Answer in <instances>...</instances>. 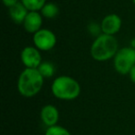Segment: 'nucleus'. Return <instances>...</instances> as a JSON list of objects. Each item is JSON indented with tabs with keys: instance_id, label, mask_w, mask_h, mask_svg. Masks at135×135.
Here are the masks:
<instances>
[{
	"instance_id": "nucleus-1",
	"label": "nucleus",
	"mask_w": 135,
	"mask_h": 135,
	"mask_svg": "<svg viewBox=\"0 0 135 135\" xmlns=\"http://www.w3.org/2000/svg\"><path fill=\"white\" fill-rule=\"evenodd\" d=\"M45 83V78L37 69H26L21 72L17 81L18 92L21 96L31 98L37 95Z\"/></svg>"
},
{
	"instance_id": "nucleus-2",
	"label": "nucleus",
	"mask_w": 135,
	"mask_h": 135,
	"mask_svg": "<svg viewBox=\"0 0 135 135\" xmlns=\"http://www.w3.org/2000/svg\"><path fill=\"white\" fill-rule=\"evenodd\" d=\"M118 49V42L115 36L101 33L93 42L90 53L95 61L105 62L114 58Z\"/></svg>"
},
{
	"instance_id": "nucleus-3",
	"label": "nucleus",
	"mask_w": 135,
	"mask_h": 135,
	"mask_svg": "<svg viewBox=\"0 0 135 135\" xmlns=\"http://www.w3.org/2000/svg\"><path fill=\"white\" fill-rule=\"evenodd\" d=\"M51 92L56 98L63 101H71L81 94V88L79 81L67 75L56 77L51 84Z\"/></svg>"
},
{
	"instance_id": "nucleus-4",
	"label": "nucleus",
	"mask_w": 135,
	"mask_h": 135,
	"mask_svg": "<svg viewBox=\"0 0 135 135\" xmlns=\"http://www.w3.org/2000/svg\"><path fill=\"white\" fill-rule=\"evenodd\" d=\"M114 69L120 75H128L135 66V49L131 46L122 47L113 58Z\"/></svg>"
},
{
	"instance_id": "nucleus-5",
	"label": "nucleus",
	"mask_w": 135,
	"mask_h": 135,
	"mask_svg": "<svg viewBox=\"0 0 135 135\" xmlns=\"http://www.w3.org/2000/svg\"><path fill=\"white\" fill-rule=\"evenodd\" d=\"M56 39L54 32L46 28H42L32 36V43L37 49L43 52L50 51L56 46Z\"/></svg>"
},
{
	"instance_id": "nucleus-6",
	"label": "nucleus",
	"mask_w": 135,
	"mask_h": 135,
	"mask_svg": "<svg viewBox=\"0 0 135 135\" xmlns=\"http://www.w3.org/2000/svg\"><path fill=\"white\" fill-rule=\"evenodd\" d=\"M21 61L26 69H38L42 60L41 51L35 46H25L21 52Z\"/></svg>"
},
{
	"instance_id": "nucleus-7",
	"label": "nucleus",
	"mask_w": 135,
	"mask_h": 135,
	"mask_svg": "<svg viewBox=\"0 0 135 135\" xmlns=\"http://www.w3.org/2000/svg\"><path fill=\"white\" fill-rule=\"evenodd\" d=\"M100 26H101L102 33L114 36L121 29L122 26L121 18L115 13L108 14V15L105 16L104 19L101 21Z\"/></svg>"
},
{
	"instance_id": "nucleus-8",
	"label": "nucleus",
	"mask_w": 135,
	"mask_h": 135,
	"mask_svg": "<svg viewBox=\"0 0 135 135\" xmlns=\"http://www.w3.org/2000/svg\"><path fill=\"white\" fill-rule=\"evenodd\" d=\"M44 17L40 11H29L22 25L24 30L29 33L34 34L42 29Z\"/></svg>"
},
{
	"instance_id": "nucleus-9",
	"label": "nucleus",
	"mask_w": 135,
	"mask_h": 135,
	"mask_svg": "<svg viewBox=\"0 0 135 135\" xmlns=\"http://www.w3.org/2000/svg\"><path fill=\"white\" fill-rule=\"evenodd\" d=\"M40 118L43 124H45L47 128L57 125V122L59 120V111L55 105H45L42 107Z\"/></svg>"
},
{
	"instance_id": "nucleus-10",
	"label": "nucleus",
	"mask_w": 135,
	"mask_h": 135,
	"mask_svg": "<svg viewBox=\"0 0 135 135\" xmlns=\"http://www.w3.org/2000/svg\"><path fill=\"white\" fill-rule=\"evenodd\" d=\"M9 17L13 22L16 24H22L26 16L28 15L29 10L24 7V5L20 1L18 4L13 6L12 8H8Z\"/></svg>"
},
{
	"instance_id": "nucleus-11",
	"label": "nucleus",
	"mask_w": 135,
	"mask_h": 135,
	"mask_svg": "<svg viewBox=\"0 0 135 135\" xmlns=\"http://www.w3.org/2000/svg\"><path fill=\"white\" fill-rule=\"evenodd\" d=\"M40 13L45 19H54L59 14V8L56 3L49 2L43 7V8L40 10Z\"/></svg>"
},
{
	"instance_id": "nucleus-12",
	"label": "nucleus",
	"mask_w": 135,
	"mask_h": 135,
	"mask_svg": "<svg viewBox=\"0 0 135 135\" xmlns=\"http://www.w3.org/2000/svg\"><path fill=\"white\" fill-rule=\"evenodd\" d=\"M39 70V72L41 73V75L43 76L45 79L47 78H51L52 76H54L55 74V66L53 65V63L49 61H43L41 63V65L38 67L37 69Z\"/></svg>"
},
{
	"instance_id": "nucleus-13",
	"label": "nucleus",
	"mask_w": 135,
	"mask_h": 135,
	"mask_svg": "<svg viewBox=\"0 0 135 135\" xmlns=\"http://www.w3.org/2000/svg\"><path fill=\"white\" fill-rule=\"evenodd\" d=\"M29 11H40L46 4V0H21Z\"/></svg>"
},
{
	"instance_id": "nucleus-14",
	"label": "nucleus",
	"mask_w": 135,
	"mask_h": 135,
	"mask_svg": "<svg viewBox=\"0 0 135 135\" xmlns=\"http://www.w3.org/2000/svg\"><path fill=\"white\" fill-rule=\"evenodd\" d=\"M45 135H71L66 128L59 125H55L49 127L45 131Z\"/></svg>"
},
{
	"instance_id": "nucleus-15",
	"label": "nucleus",
	"mask_w": 135,
	"mask_h": 135,
	"mask_svg": "<svg viewBox=\"0 0 135 135\" xmlns=\"http://www.w3.org/2000/svg\"><path fill=\"white\" fill-rule=\"evenodd\" d=\"M20 1H21V0H2L4 6L7 7L8 8H12V7L15 6L16 4H18Z\"/></svg>"
},
{
	"instance_id": "nucleus-16",
	"label": "nucleus",
	"mask_w": 135,
	"mask_h": 135,
	"mask_svg": "<svg viewBox=\"0 0 135 135\" xmlns=\"http://www.w3.org/2000/svg\"><path fill=\"white\" fill-rule=\"evenodd\" d=\"M128 75H129V80H131V83H135V66L131 69V70H129V72Z\"/></svg>"
},
{
	"instance_id": "nucleus-17",
	"label": "nucleus",
	"mask_w": 135,
	"mask_h": 135,
	"mask_svg": "<svg viewBox=\"0 0 135 135\" xmlns=\"http://www.w3.org/2000/svg\"><path fill=\"white\" fill-rule=\"evenodd\" d=\"M132 3H133V5L135 6V0H132Z\"/></svg>"
},
{
	"instance_id": "nucleus-18",
	"label": "nucleus",
	"mask_w": 135,
	"mask_h": 135,
	"mask_svg": "<svg viewBox=\"0 0 135 135\" xmlns=\"http://www.w3.org/2000/svg\"><path fill=\"white\" fill-rule=\"evenodd\" d=\"M134 49H135V48H134Z\"/></svg>"
}]
</instances>
